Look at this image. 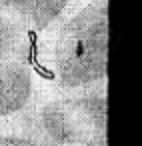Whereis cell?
I'll return each mask as SVG.
<instances>
[{
    "label": "cell",
    "mask_w": 142,
    "mask_h": 146,
    "mask_svg": "<svg viewBox=\"0 0 142 146\" xmlns=\"http://www.w3.org/2000/svg\"><path fill=\"white\" fill-rule=\"evenodd\" d=\"M108 0H82L34 34L32 64L46 86L80 92L108 84Z\"/></svg>",
    "instance_id": "1"
},
{
    "label": "cell",
    "mask_w": 142,
    "mask_h": 146,
    "mask_svg": "<svg viewBox=\"0 0 142 146\" xmlns=\"http://www.w3.org/2000/svg\"><path fill=\"white\" fill-rule=\"evenodd\" d=\"M42 80L28 60L0 66V134H20L40 94Z\"/></svg>",
    "instance_id": "2"
},
{
    "label": "cell",
    "mask_w": 142,
    "mask_h": 146,
    "mask_svg": "<svg viewBox=\"0 0 142 146\" xmlns=\"http://www.w3.org/2000/svg\"><path fill=\"white\" fill-rule=\"evenodd\" d=\"M82 0H0V14H8L38 34Z\"/></svg>",
    "instance_id": "3"
},
{
    "label": "cell",
    "mask_w": 142,
    "mask_h": 146,
    "mask_svg": "<svg viewBox=\"0 0 142 146\" xmlns=\"http://www.w3.org/2000/svg\"><path fill=\"white\" fill-rule=\"evenodd\" d=\"M34 32L22 20L0 14V66L32 58Z\"/></svg>",
    "instance_id": "4"
}]
</instances>
